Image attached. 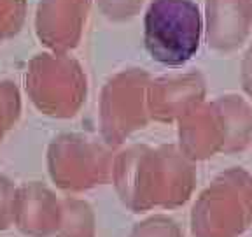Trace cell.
<instances>
[{
    "instance_id": "obj_1",
    "label": "cell",
    "mask_w": 252,
    "mask_h": 237,
    "mask_svg": "<svg viewBox=\"0 0 252 237\" xmlns=\"http://www.w3.org/2000/svg\"><path fill=\"white\" fill-rule=\"evenodd\" d=\"M203 16L194 0H153L144 14V46L154 62L181 67L200 49Z\"/></svg>"
},
{
    "instance_id": "obj_2",
    "label": "cell",
    "mask_w": 252,
    "mask_h": 237,
    "mask_svg": "<svg viewBox=\"0 0 252 237\" xmlns=\"http://www.w3.org/2000/svg\"><path fill=\"white\" fill-rule=\"evenodd\" d=\"M93 0H37V39L55 53L74 49L83 37Z\"/></svg>"
},
{
    "instance_id": "obj_3",
    "label": "cell",
    "mask_w": 252,
    "mask_h": 237,
    "mask_svg": "<svg viewBox=\"0 0 252 237\" xmlns=\"http://www.w3.org/2000/svg\"><path fill=\"white\" fill-rule=\"evenodd\" d=\"M252 28V0H205V40L219 53L235 51Z\"/></svg>"
},
{
    "instance_id": "obj_4",
    "label": "cell",
    "mask_w": 252,
    "mask_h": 237,
    "mask_svg": "<svg viewBox=\"0 0 252 237\" xmlns=\"http://www.w3.org/2000/svg\"><path fill=\"white\" fill-rule=\"evenodd\" d=\"M149 76L140 69L121 72L109 83L105 93V116L112 137H121L128 128L142 121L140 99Z\"/></svg>"
},
{
    "instance_id": "obj_5",
    "label": "cell",
    "mask_w": 252,
    "mask_h": 237,
    "mask_svg": "<svg viewBox=\"0 0 252 237\" xmlns=\"http://www.w3.org/2000/svg\"><path fill=\"white\" fill-rule=\"evenodd\" d=\"M182 144L194 158L212 157L216 151H224L228 130L217 100L203 109L194 111L182 125Z\"/></svg>"
},
{
    "instance_id": "obj_6",
    "label": "cell",
    "mask_w": 252,
    "mask_h": 237,
    "mask_svg": "<svg viewBox=\"0 0 252 237\" xmlns=\"http://www.w3.org/2000/svg\"><path fill=\"white\" fill-rule=\"evenodd\" d=\"M154 115L159 118H172L184 107L201 100L205 93V81L200 72H189L179 78H161L153 83Z\"/></svg>"
},
{
    "instance_id": "obj_7",
    "label": "cell",
    "mask_w": 252,
    "mask_h": 237,
    "mask_svg": "<svg viewBox=\"0 0 252 237\" xmlns=\"http://www.w3.org/2000/svg\"><path fill=\"white\" fill-rule=\"evenodd\" d=\"M222 115H224L228 142L224 153L244 151L252 141V107L247 100L236 95L220 97L217 100Z\"/></svg>"
},
{
    "instance_id": "obj_8",
    "label": "cell",
    "mask_w": 252,
    "mask_h": 237,
    "mask_svg": "<svg viewBox=\"0 0 252 237\" xmlns=\"http://www.w3.org/2000/svg\"><path fill=\"white\" fill-rule=\"evenodd\" d=\"M28 0H0V40L12 39L27 20Z\"/></svg>"
},
{
    "instance_id": "obj_9",
    "label": "cell",
    "mask_w": 252,
    "mask_h": 237,
    "mask_svg": "<svg viewBox=\"0 0 252 237\" xmlns=\"http://www.w3.org/2000/svg\"><path fill=\"white\" fill-rule=\"evenodd\" d=\"M94 2L107 20L121 23L135 18L144 7L146 0H94Z\"/></svg>"
},
{
    "instance_id": "obj_10",
    "label": "cell",
    "mask_w": 252,
    "mask_h": 237,
    "mask_svg": "<svg viewBox=\"0 0 252 237\" xmlns=\"http://www.w3.org/2000/svg\"><path fill=\"white\" fill-rule=\"evenodd\" d=\"M240 81L244 91L252 99V44L247 47L240 65Z\"/></svg>"
}]
</instances>
